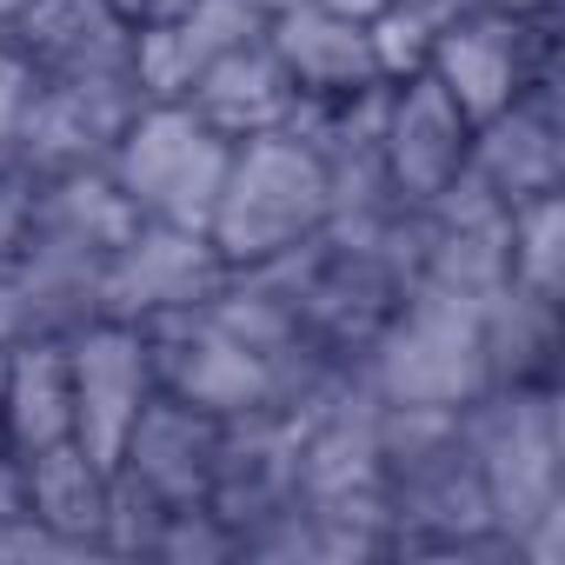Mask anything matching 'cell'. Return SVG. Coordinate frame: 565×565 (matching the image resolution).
<instances>
[{"instance_id": "6da1fadb", "label": "cell", "mask_w": 565, "mask_h": 565, "mask_svg": "<svg viewBox=\"0 0 565 565\" xmlns=\"http://www.w3.org/2000/svg\"><path fill=\"white\" fill-rule=\"evenodd\" d=\"M327 220H333V186H327L320 153L300 134L273 127V134L233 140V160L206 220V239L220 246L226 266H266L279 253L307 246Z\"/></svg>"}, {"instance_id": "7a4b0ae2", "label": "cell", "mask_w": 565, "mask_h": 565, "mask_svg": "<svg viewBox=\"0 0 565 565\" xmlns=\"http://www.w3.org/2000/svg\"><path fill=\"white\" fill-rule=\"evenodd\" d=\"M360 380L386 406H426V413H466L479 393H492L479 300L406 287L399 307L380 320V333L360 353Z\"/></svg>"}, {"instance_id": "3957f363", "label": "cell", "mask_w": 565, "mask_h": 565, "mask_svg": "<svg viewBox=\"0 0 565 565\" xmlns=\"http://www.w3.org/2000/svg\"><path fill=\"white\" fill-rule=\"evenodd\" d=\"M466 439L486 479L492 525L505 545L519 539L525 519L565 505V393L558 380H525V386H492L466 406Z\"/></svg>"}, {"instance_id": "277c9868", "label": "cell", "mask_w": 565, "mask_h": 565, "mask_svg": "<svg viewBox=\"0 0 565 565\" xmlns=\"http://www.w3.org/2000/svg\"><path fill=\"white\" fill-rule=\"evenodd\" d=\"M226 160H233V140L213 134L193 107L147 100L127 120L120 147L107 153V180L127 193V206L140 220L206 233L213 200H220V180H226Z\"/></svg>"}, {"instance_id": "5b68a950", "label": "cell", "mask_w": 565, "mask_h": 565, "mask_svg": "<svg viewBox=\"0 0 565 565\" xmlns=\"http://www.w3.org/2000/svg\"><path fill=\"white\" fill-rule=\"evenodd\" d=\"M426 74L479 127L499 107H512L525 87L558 74V14H505L479 0L459 28L439 34V47L426 54Z\"/></svg>"}, {"instance_id": "8992f818", "label": "cell", "mask_w": 565, "mask_h": 565, "mask_svg": "<svg viewBox=\"0 0 565 565\" xmlns=\"http://www.w3.org/2000/svg\"><path fill=\"white\" fill-rule=\"evenodd\" d=\"M147 107L140 81H34V100L21 114L8 167L28 180H61V173H94L120 147L127 120Z\"/></svg>"}, {"instance_id": "52a82bcc", "label": "cell", "mask_w": 565, "mask_h": 565, "mask_svg": "<svg viewBox=\"0 0 565 565\" xmlns=\"http://www.w3.org/2000/svg\"><path fill=\"white\" fill-rule=\"evenodd\" d=\"M140 340L153 353L160 393H173V399H186L200 413H220V419L273 406V366L246 340H233L213 320L206 300L180 307V313H160V320H140Z\"/></svg>"}, {"instance_id": "ba28073f", "label": "cell", "mask_w": 565, "mask_h": 565, "mask_svg": "<svg viewBox=\"0 0 565 565\" xmlns=\"http://www.w3.org/2000/svg\"><path fill=\"white\" fill-rule=\"evenodd\" d=\"M226 259L206 233L193 226H160V220H140L114 253H107V273H100V320H160V313H180V307H200L226 287Z\"/></svg>"}, {"instance_id": "9c48e42d", "label": "cell", "mask_w": 565, "mask_h": 565, "mask_svg": "<svg viewBox=\"0 0 565 565\" xmlns=\"http://www.w3.org/2000/svg\"><path fill=\"white\" fill-rule=\"evenodd\" d=\"M472 153V120L459 114V100L419 67L386 81V120H380V160H386V186L399 206H426L439 200Z\"/></svg>"}, {"instance_id": "30bf717a", "label": "cell", "mask_w": 565, "mask_h": 565, "mask_svg": "<svg viewBox=\"0 0 565 565\" xmlns=\"http://www.w3.org/2000/svg\"><path fill=\"white\" fill-rule=\"evenodd\" d=\"M67 360H74V439L114 466L140 406L160 393L153 380V353L140 340V327L127 320H94L81 333H67Z\"/></svg>"}, {"instance_id": "8fae6325", "label": "cell", "mask_w": 565, "mask_h": 565, "mask_svg": "<svg viewBox=\"0 0 565 565\" xmlns=\"http://www.w3.org/2000/svg\"><path fill=\"white\" fill-rule=\"evenodd\" d=\"M466 167L505 206H519L532 193H565V87H558V74L525 87L492 120H479Z\"/></svg>"}, {"instance_id": "7c38bea8", "label": "cell", "mask_w": 565, "mask_h": 565, "mask_svg": "<svg viewBox=\"0 0 565 565\" xmlns=\"http://www.w3.org/2000/svg\"><path fill=\"white\" fill-rule=\"evenodd\" d=\"M294 499H300V433H294V419L279 406H253V413L220 419L206 505L233 532H246V525H259L266 512L294 505Z\"/></svg>"}, {"instance_id": "4fadbf2b", "label": "cell", "mask_w": 565, "mask_h": 565, "mask_svg": "<svg viewBox=\"0 0 565 565\" xmlns=\"http://www.w3.org/2000/svg\"><path fill=\"white\" fill-rule=\"evenodd\" d=\"M8 34L41 81H120L134 74L140 41V28L114 0H28Z\"/></svg>"}, {"instance_id": "5bb4252c", "label": "cell", "mask_w": 565, "mask_h": 565, "mask_svg": "<svg viewBox=\"0 0 565 565\" xmlns=\"http://www.w3.org/2000/svg\"><path fill=\"white\" fill-rule=\"evenodd\" d=\"M266 47L279 54L300 100H347V94H366L386 81L373 28L360 14L327 8V0H300V8L266 14Z\"/></svg>"}, {"instance_id": "9a60e30c", "label": "cell", "mask_w": 565, "mask_h": 565, "mask_svg": "<svg viewBox=\"0 0 565 565\" xmlns=\"http://www.w3.org/2000/svg\"><path fill=\"white\" fill-rule=\"evenodd\" d=\"M266 34V14L253 0H193L186 14L140 28L134 41V81L147 100H186V87L233 47Z\"/></svg>"}, {"instance_id": "2e32d148", "label": "cell", "mask_w": 565, "mask_h": 565, "mask_svg": "<svg viewBox=\"0 0 565 565\" xmlns=\"http://www.w3.org/2000/svg\"><path fill=\"white\" fill-rule=\"evenodd\" d=\"M180 107H193L213 134L246 140V134H273V127H287V120H294V107H300V87L287 81V67H279V54L266 47V34H253L246 47L220 54V61L186 87V100H180Z\"/></svg>"}, {"instance_id": "e0dca14e", "label": "cell", "mask_w": 565, "mask_h": 565, "mask_svg": "<svg viewBox=\"0 0 565 565\" xmlns=\"http://www.w3.org/2000/svg\"><path fill=\"white\" fill-rule=\"evenodd\" d=\"M0 439L14 452H47V446L74 439L67 340H47V333L8 340V366H0Z\"/></svg>"}, {"instance_id": "ac0fdd59", "label": "cell", "mask_w": 565, "mask_h": 565, "mask_svg": "<svg viewBox=\"0 0 565 565\" xmlns=\"http://www.w3.org/2000/svg\"><path fill=\"white\" fill-rule=\"evenodd\" d=\"M107 499H114V466H100L81 439H61L47 452H28V512L54 539H67L81 558H107L100 552Z\"/></svg>"}, {"instance_id": "d6986e66", "label": "cell", "mask_w": 565, "mask_h": 565, "mask_svg": "<svg viewBox=\"0 0 565 565\" xmlns=\"http://www.w3.org/2000/svg\"><path fill=\"white\" fill-rule=\"evenodd\" d=\"M479 333H486V366L492 386H525V380H558V353H565V327H558V300H539L525 287H505L479 300Z\"/></svg>"}, {"instance_id": "ffe728a7", "label": "cell", "mask_w": 565, "mask_h": 565, "mask_svg": "<svg viewBox=\"0 0 565 565\" xmlns=\"http://www.w3.org/2000/svg\"><path fill=\"white\" fill-rule=\"evenodd\" d=\"M505 266L512 287L565 307V193H532L505 206Z\"/></svg>"}, {"instance_id": "44dd1931", "label": "cell", "mask_w": 565, "mask_h": 565, "mask_svg": "<svg viewBox=\"0 0 565 565\" xmlns=\"http://www.w3.org/2000/svg\"><path fill=\"white\" fill-rule=\"evenodd\" d=\"M472 8H479V0H380V14H373L366 28H373V47H380L386 81L419 74L426 54L439 47V34L459 28Z\"/></svg>"}, {"instance_id": "7402d4cb", "label": "cell", "mask_w": 565, "mask_h": 565, "mask_svg": "<svg viewBox=\"0 0 565 565\" xmlns=\"http://www.w3.org/2000/svg\"><path fill=\"white\" fill-rule=\"evenodd\" d=\"M147 558H167V565H220V558H239V532L200 499V505H173L147 545Z\"/></svg>"}, {"instance_id": "603a6c76", "label": "cell", "mask_w": 565, "mask_h": 565, "mask_svg": "<svg viewBox=\"0 0 565 565\" xmlns=\"http://www.w3.org/2000/svg\"><path fill=\"white\" fill-rule=\"evenodd\" d=\"M34 67H28V54L14 47V34L0 28V167H8V153H14V134H21V114H28V100H34Z\"/></svg>"}, {"instance_id": "cb8c5ba5", "label": "cell", "mask_w": 565, "mask_h": 565, "mask_svg": "<svg viewBox=\"0 0 565 565\" xmlns=\"http://www.w3.org/2000/svg\"><path fill=\"white\" fill-rule=\"evenodd\" d=\"M34 558H81V552L54 539L41 519H0V565H34Z\"/></svg>"}, {"instance_id": "d4e9b609", "label": "cell", "mask_w": 565, "mask_h": 565, "mask_svg": "<svg viewBox=\"0 0 565 565\" xmlns=\"http://www.w3.org/2000/svg\"><path fill=\"white\" fill-rule=\"evenodd\" d=\"M28 213H34V180L0 167V259H14L28 239Z\"/></svg>"}, {"instance_id": "484cf974", "label": "cell", "mask_w": 565, "mask_h": 565, "mask_svg": "<svg viewBox=\"0 0 565 565\" xmlns=\"http://www.w3.org/2000/svg\"><path fill=\"white\" fill-rule=\"evenodd\" d=\"M0 519H34L28 512V452L0 439Z\"/></svg>"}, {"instance_id": "4316f807", "label": "cell", "mask_w": 565, "mask_h": 565, "mask_svg": "<svg viewBox=\"0 0 565 565\" xmlns=\"http://www.w3.org/2000/svg\"><path fill=\"white\" fill-rule=\"evenodd\" d=\"M114 8H120L134 28H153V21H173V14H186L193 0H114Z\"/></svg>"}, {"instance_id": "83f0119b", "label": "cell", "mask_w": 565, "mask_h": 565, "mask_svg": "<svg viewBox=\"0 0 565 565\" xmlns=\"http://www.w3.org/2000/svg\"><path fill=\"white\" fill-rule=\"evenodd\" d=\"M486 8H505V14H558V0H486Z\"/></svg>"}, {"instance_id": "f1b7e54d", "label": "cell", "mask_w": 565, "mask_h": 565, "mask_svg": "<svg viewBox=\"0 0 565 565\" xmlns=\"http://www.w3.org/2000/svg\"><path fill=\"white\" fill-rule=\"evenodd\" d=\"M327 8H340V14H360V21H373V14H380V0H327Z\"/></svg>"}, {"instance_id": "f546056e", "label": "cell", "mask_w": 565, "mask_h": 565, "mask_svg": "<svg viewBox=\"0 0 565 565\" xmlns=\"http://www.w3.org/2000/svg\"><path fill=\"white\" fill-rule=\"evenodd\" d=\"M253 8L259 14H279V8H300V0H253Z\"/></svg>"}, {"instance_id": "4dcf8cb0", "label": "cell", "mask_w": 565, "mask_h": 565, "mask_svg": "<svg viewBox=\"0 0 565 565\" xmlns=\"http://www.w3.org/2000/svg\"><path fill=\"white\" fill-rule=\"evenodd\" d=\"M21 8H28V0H0V28H8V21H14Z\"/></svg>"}]
</instances>
